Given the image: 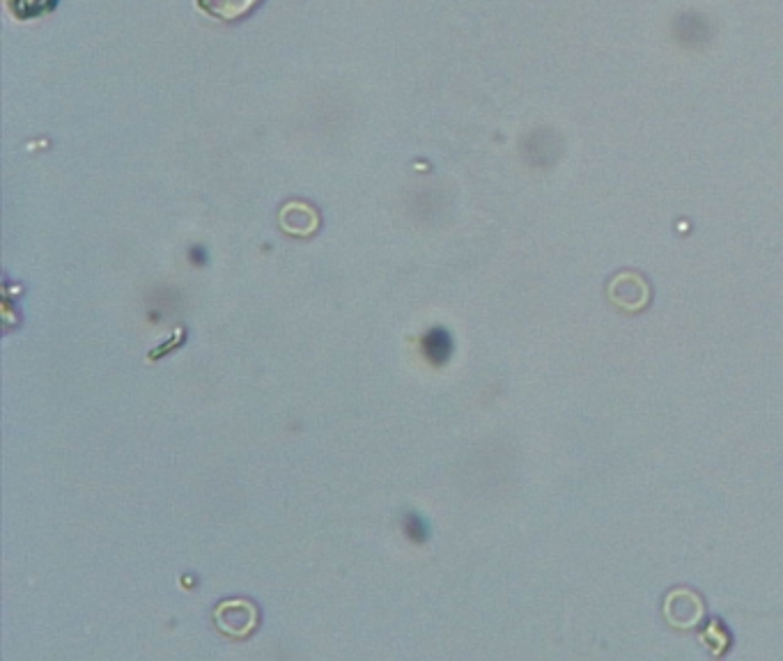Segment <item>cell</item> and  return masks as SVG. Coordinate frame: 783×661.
I'll list each match as a JSON object with an SVG mask.
<instances>
[{
    "instance_id": "1",
    "label": "cell",
    "mask_w": 783,
    "mask_h": 661,
    "mask_svg": "<svg viewBox=\"0 0 783 661\" xmlns=\"http://www.w3.org/2000/svg\"><path fill=\"white\" fill-rule=\"evenodd\" d=\"M262 0H196L198 10H203L212 19L219 21H239L244 19L253 7H258Z\"/></svg>"
},
{
    "instance_id": "2",
    "label": "cell",
    "mask_w": 783,
    "mask_h": 661,
    "mask_svg": "<svg viewBox=\"0 0 783 661\" xmlns=\"http://www.w3.org/2000/svg\"><path fill=\"white\" fill-rule=\"evenodd\" d=\"M423 349H425V356H428L432 363H444L448 356H451V349H453L451 336H448L444 329H434L425 336Z\"/></svg>"
},
{
    "instance_id": "3",
    "label": "cell",
    "mask_w": 783,
    "mask_h": 661,
    "mask_svg": "<svg viewBox=\"0 0 783 661\" xmlns=\"http://www.w3.org/2000/svg\"><path fill=\"white\" fill-rule=\"evenodd\" d=\"M58 0H7V5H10L12 14L17 19H35L40 17V14L49 12L56 7Z\"/></svg>"
},
{
    "instance_id": "4",
    "label": "cell",
    "mask_w": 783,
    "mask_h": 661,
    "mask_svg": "<svg viewBox=\"0 0 783 661\" xmlns=\"http://www.w3.org/2000/svg\"><path fill=\"white\" fill-rule=\"evenodd\" d=\"M405 531H407L409 538L421 542V540H425V535H428V526H425V521L418 515H409L405 521Z\"/></svg>"
}]
</instances>
